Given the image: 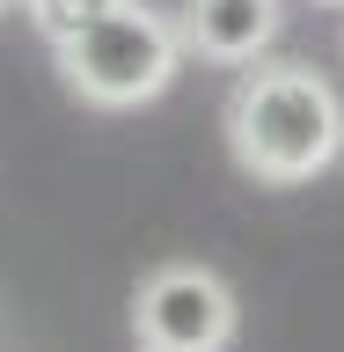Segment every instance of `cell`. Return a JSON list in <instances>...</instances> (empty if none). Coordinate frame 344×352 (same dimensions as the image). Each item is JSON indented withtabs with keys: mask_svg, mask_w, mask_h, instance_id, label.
I'll use <instances>...</instances> for the list:
<instances>
[{
	"mask_svg": "<svg viewBox=\"0 0 344 352\" xmlns=\"http://www.w3.org/2000/svg\"><path fill=\"white\" fill-rule=\"evenodd\" d=\"M227 140L257 184H308L337 162L344 103L315 66H257L227 103Z\"/></svg>",
	"mask_w": 344,
	"mask_h": 352,
	"instance_id": "obj_1",
	"label": "cell"
},
{
	"mask_svg": "<svg viewBox=\"0 0 344 352\" xmlns=\"http://www.w3.org/2000/svg\"><path fill=\"white\" fill-rule=\"evenodd\" d=\"M51 44H59L66 81L81 88L88 103H103V110L161 96L176 81V66H183V30L169 15L139 8V0H117V8H103L95 22H81V30H66Z\"/></svg>",
	"mask_w": 344,
	"mask_h": 352,
	"instance_id": "obj_2",
	"label": "cell"
},
{
	"mask_svg": "<svg viewBox=\"0 0 344 352\" xmlns=\"http://www.w3.org/2000/svg\"><path fill=\"white\" fill-rule=\"evenodd\" d=\"M139 345L147 352H220L235 338V294L205 264H161L139 286Z\"/></svg>",
	"mask_w": 344,
	"mask_h": 352,
	"instance_id": "obj_3",
	"label": "cell"
},
{
	"mask_svg": "<svg viewBox=\"0 0 344 352\" xmlns=\"http://www.w3.org/2000/svg\"><path fill=\"white\" fill-rule=\"evenodd\" d=\"M183 37L205 52V59H257L264 44L279 37V0H191L183 8Z\"/></svg>",
	"mask_w": 344,
	"mask_h": 352,
	"instance_id": "obj_4",
	"label": "cell"
},
{
	"mask_svg": "<svg viewBox=\"0 0 344 352\" xmlns=\"http://www.w3.org/2000/svg\"><path fill=\"white\" fill-rule=\"evenodd\" d=\"M103 8H117V0H30V15H37L44 37H66V30H81V22H95Z\"/></svg>",
	"mask_w": 344,
	"mask_h": 352,
	"instance_id": "obj_5",
	"label": "cell"
},
{
	"mask_svg": "<svg viewBox=\"0 0 344 352\" xmlns=\"http://www.w3.org/2000/svg\"><path fill=\"white\" fill-rule=\"evenodd\" d=\"M337 162H344V140H337Z\"/></svg>",
	"mask_w": 344,
	"mask_h": 352,
	"instance_id": "obj_6",
	"label": "cell"
},
{
	"mask_svg": "<svg viewBox=\"0 0 344 352\" xmlns=\"http://www.w3.org/2000/svg\"><path fill=\"white\" fill-rule=\"evenodd\" d=\"M0 8H8V0H0Z\"/></svg>",
	"mask_w": 344,
	"mask_h": 352,
	"instance_id": "obj_7",
	"label": "cell"
}]
</instances>
